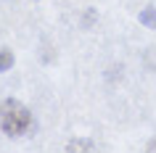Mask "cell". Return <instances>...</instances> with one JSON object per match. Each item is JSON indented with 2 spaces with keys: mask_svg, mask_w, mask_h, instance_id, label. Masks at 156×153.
I'll return each instance as SVG.
<instances>
[{
  "mask_svg": "<svg viewBox=\"0 0 156 153\" xmlns=\"http://www.w3.org/2000/svg\"><path fill=\"white\" fill-rule=\"evenodd\" d=\"M32 129V111L21 100H3L0 103V132L8 137H21Z\"/></svg>",
  "mask_w": 156,
  "mask_h": 153,
  "instance_id": "6da1fadb",
  "label": "cell"
},
{
  "mask_svg": "<svg viewBox=\"0 0 156 153\" xmlns=\"http://www.w3.org/2000/svg\"><path fill=\"white\" fill-rule=\"evenodd\" d=\"M138 21L143 26H148V29H156V8H154V5L143 8V11H140V16H138Z\"/></svg>",
  "mask_w": 156,
  "mask_h": 153,
  "instance_id": "7a4b0ae2",
  "label": "cell"
},
{
  "mask_svg": "<svg viewBox=\"0 0 156 153\" xmlns=\"http://www.w3.org/2000/svg\"><path fill=\"white\" fill-rule=\"evenodd\" d=\"M13 61H16V58H13V50L11 48H0V74L8 71L11 66H13Z\"/></svg>",
  "mask_w": 156,
  "mask_h": 153,
  "instance_id": "3957f363",
  "label": "cell"
},
{
  "mask_svg": "<svg viewBox=\"0 0 156 153\" xmlns=\"http://www.w3.org/2000/svg\"><path fill=\"white\" fill-rule=\"evenodd\" d=\"M143 61H146V66L151 69V71H156V48H148L146 56H143Z\"/></svg>",
  "mask_w": 156,
  "mask_h": 153,
  "instance_id": "277c9868",
  "label": "cell"
},
{
  "mask_svg": "<svg viewBox=\"0 0 156 153\" xmlns=\"http://www.w3.org/2000/svg\"><path fill=\"white\" fill-rule=\"evenodd\" d=\"M93 143L90 140H74V143H69V151H90Z\"/></svg>",
  "mask_w": 156,
  "mask_h": 153,
  "instance_id": "5b68a950",
  "label": "cell"
},
{
  "mask_svg": "<svg viewBox=\"0 0 156 153\" xmlns=\"http://www.w3.org/2000/svg\"><path fill=\"white\" fill-rule=\"evenodd\" d=\"M146 148H148V151H156V137H154V140H148V145H146Z\"/></svg>",
  "mask_w": 156,
  "mask_h": 153,
  "instance_id": "8992f818",
  "label": "cell"
}]
</instances>
